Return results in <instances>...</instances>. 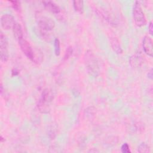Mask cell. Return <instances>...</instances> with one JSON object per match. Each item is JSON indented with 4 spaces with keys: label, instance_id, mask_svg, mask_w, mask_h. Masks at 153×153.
Instances as JSON below:
<instances>
[{
    "label": "cell",
    "instance_id": "5b68a950",
    "mask_svg": "<svg viewBox=\"0 0 153 153\" xmlns=\"http://www.w3.org/2000/svg\"><path fill=\"white\" fill-rule=\"evenodd\" d=\"M0 54L1 60L4 62L7 61L9 57L8 41L7 36L2 32L0 34Z\"/></svg>",
    "mask_w": 153,
    "mask_h": 153
},
{
    "label": "cell",
    "instance_id": "ffe728a7",
    "mask_svg": "<svg viewBox=\"0 0 153 153\" xmlns=\"http://www.w3.org/2000/svg\"><path fill=\"white\" fill-rule=\"evenodd\" d=\"M152 71H153L152 69H151L150 71L148 73V77L151 79H152L153 78V72Z\"/></svg>",
    "mask_w": 153,
    "mask_h": 153
},
{
    "label": "cell",
    "instance_id": "d6986e66",
    "mask_svg": "<svg viewBox=\"0 0 153 153\" xmlns=\"http://www.w3.org/2000/svg\"><path fill=\"white\" fill-rule=\"evenodd\" d=\"M149 32L151 35H152L153 32V26H152V22H151L149 25Z\"/></svg>",
    "mask_w": 153,
    "mask_h": 153
},
{
    "label": "cell",
    "instance_id": "7a4b0ae2",
    "mask_svg": "<svg viewBox=\"0 0 153 153\" xmlns=\"http://www.w3.org/2000/svg\"><path fill=\"white\" fill-rule=\"evenodd\" d=\"M36 21L39 29V33L44 38L45 37L48 32L52 30L55 27L54 22L47 16H39L36 18Z\"/></svg>",
    "mask_w": 153,
    "mask_h": 153
},
{
    "label": "cell",
    "instance_id": "5bb4252c",
    "mask_svg": "<svg viewBox=\"0 0 153 153\" xmlns=\"http://www.w3.org/2000/svg\"><path fill=\"white\" fill-rule=\"evenodd\" d=\"M137 151L140 153H146L150 152L149 147L145 143H140L138 146Z\"/></svg>",
    "mask_w": 153,
    "mask_h": 153
},
{
    "label": "cell",
    "instance_id": "8fae6325",
    "mask_svg": "<svg viewBox=\"0 0 153 153\" xmlns=\"http://www.w3.org/2000/svg\"><path fill=\"white\" fill-rule=\"evenodd\" d=\"M111 46L115 53L120 54L123 53V50L119 40L115 37H111L110 38Z\"/></svg>",
    "mask_w": 153,
    "mask_h": 153
},
{
    "label": "cell",
    "instance_id": "ac0fdd59",
    "mask_svg": "<svg viewBox=\"0 0 153 153\" xmlns=\"http://www.w3.org/2000/svg\"><path fill=\"white\" fill-rule=\"evenodd\" d=\"M72 54V49L71 47H69L66 49V51L65 54V59H68Z\"/></svg>",
    "mask_w": 153,
    "mask_h": 153
},
{
    "label": "cell",
    "instance_id": "52a82bcc",
    "mask_svg": "<svg viewBox=\"0 0 153 153\" xmlns=\"http://www.w3.org/2000/svg\"><path fill=\"white\" fill-rule=\"evenodd\" d=\"M15 23L14 17L10 14H4L1 17V25L4 30L13 29Z\"/></svg>",
    "mask_w": 153,
    "mask_h": 153
},
{
    "label": "cell",
    "instance_id": "6da1fadb",
    "mask_svg": "<svg viewBox=\"0 0 153 153\" xmlns=\"http://www.w3.org/2000/svg\"><path fill=\"white\" fill-rule=\"evenodd\" d=\"M84 63L88 74L94 77H97L99 74V65L97 59L90 50H87L84 54Z\"/></svg>",
    "mask_w": 153,
    "mask_h": 153
},
{
    "label": "cell",
    "instance_id": "277c9868",
    "mask_svg": "<svg viewBox=\"0 0 153 153\" xmlns=\"http://www.w3.org/2000/svg\"><path fill=\"white\" fill-rule=\"evenodd\" d=\"M133 17L136 25L141 27L146 25V20L145 14L139 1H135L133 7Z\"/></svg>",
    "mask_w": 153,
    "mask_h": 153
},
{
    "label": "cell",
    "instance_id": "2e32d148",
    "mask_svg": "<svg viewBox=\"0 0 153 153\" xmlns=\"http://www.w3.org/2000/svg\"><path fill=\"white\" fill-rule=\"evenodd\" d=\"M121 151L123 153H128L130 152V148L128 145L127 143H124L121 147Z\"/></svg>",
    "mask_w": 153,
    "mask_h": 153
},
{
    "label": "cell",
    "instance_id": "9a60e30c",
    "mask_svg": "<svg viewBox=\"0 0 153 153\" xmlns=\"http://www.w3.org/2000/svg\"><path fill=\"white\" fill-rule=\"evenodd\" d=\"M54 53L56 56H59L60 53V41L58 38H56L54 41Z\"/></svg>",
    "mask_w": 153,
    "mask_h": 153
},
{
    "label": "cell",
    "instance_id": "44dd1931",
    "mask_svg": "<svg viewBox=\"0 0 153 153\" xmlns=\"http://www.w3.org/2000/svg\"><path fill=\"white\" fill-rule=\"evenodd\" d=\"M89 152H99L98 151H97V150H90L89 151Z\"/></svg>",
    "mask_w": 153,
    "mask_h": 153
},
{
    "label": "cell",
    "instance_id": "e0dca14e",
    "mask_svg": "<svg viewBox=\"0 0 153 153\" xmlns=\"http://www.w3.org/2000/svg\"><path fill=\"white\" fill-rule=\"evenodd\" d=\"M10 2L11 3V5L12 7L16 10H20V2L19 1H10Z\"/></svg>",
    "mask_w": 153,
    "mask_h": 153
},
{
    "label": "cell",
    "instance_id": "7c38bea8",
    "mask_svg": "<svg viewBox=\"0 0 153 153\" xmlns=\"http://www.w3.org/2000/svg\"><path fill=\"white\" fill-rule=\"evenodd\" d=\"M13 31L15 38L18 40V41L23 38L22 27L19 23H16L14 24L13 27Z\"/></svg>",
    "mask_w": 153,
    "mask_h": 153
},
{
    "label": "cell",
    "instance_id": "8992f818",
    "mask_svg": "<svg viewBox=\"0 0 153 153\" xmlns=\"http://www.w3.org/2000/svg\"><path fill=\"white\" fill-rule=\"evenodd\" d=\"M19 44L24 54L30 60L33 61L34 58V50L32 48L30 44L23 38L19 41Z\"/></svg>",
    "mask_w": 153,
    "mask_h": 153
},
{
    "label": "cell",
    "instance_id": "3957f363",
    "mask_svg": "<svg viewBox=\"0 0 153 153\" xmlns=\"http://www.w3.org/2000/svg\"><path fill=\"white\" fill-rule=\"evenodd\" d=\"M53 99L52 93L48 90H44L42 93L41 98L38 103V108L41 112L46 113L50 110V104Z\"/></svg>",
    "mask_w": 153,
    "mask_h": 153
},
{
    "label": "cell",
    "instance_id": "ba28073f",
    "mask_svg": "<svg viewBox=\"0 0 153 153\" xmlns=\"http://www.w3.org/2000/svg\"><path fill=\"white\" fill-rule=\"evenodd\" d=\"M142 47L144 52L148 56L152 57L153 54L152 50V39L148 36H145L143 39Z\"/></svg>",
    "mask_w": 153,
    "mask_h": 153
},
{
    "label": "cell",
    "instance_id": "4fadbf2b",
    "mask_svg": "<svg viewBox=\"0 0 153 153\" xmlns=\"http://www.w3.org/2000/svg\"><path fill=\"white\" fill-rule=\"evenodd\" d=\"M73 6L75 11L79 13H82L84 10V2L82 1H74Z\"/></svg>",
    "mask_w": 153,
    "mask_h": 153
},
{
    "label": "cell",
    "instance_id": "9c48e42d",
    "mask_svg": "<svg viewBox=\"0 0 153 153\" xmlns=\"http://www.w3.org/2000/svg\"><path fill=\"white\" fill-rule=\"evenodd\" d=\"M130 64L134 68L140 66L143 62V57L140 52H136L132 55L129 59Z\"/></svg>",
    "mask_w": 153,
    "mask_h": 153
},
{
    "label": "cell",
    "instance_id": "30bf717a",
    "mask_svg": "<svg viewBox=\"0 0 153 153\" xmlns=\"http://www.w3.org/2000/svg\"><path fill=\"white\" fill-rule=\"evenodd\" d=\"M42 4L47 10L55 14H57L60 12V8L53 1H42Z\"/></svg>",
    "mask_w": 153,
    "mask_h": 153
}]
</instances>
